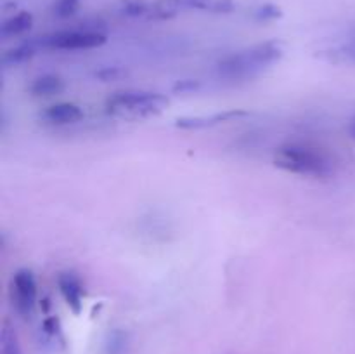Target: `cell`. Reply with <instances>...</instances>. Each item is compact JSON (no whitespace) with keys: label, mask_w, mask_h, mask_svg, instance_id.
<instances>
[{"label":"cell","mask_w":355,"mask_h":354,"mask_svg":"<svg viewBox=\"0 0 355 354\" xmlns=\"http://www.w3.org/2000/svg\"><path fill=\"white\" fill-rule=\"evenodd\" d=\"M274 165L284 172L314 179H326L333 174V162L328 155L302 144L281 146L274 155Z\"/></svg>","instance_id":"3"},{"label":"cell","mask_w":355,"mask_h":354,"mask_svg":"<svg viewBox=\"0 0 355 354\" xmlns=\"http://www.w3.org/2000/svg\"><path fill=\"white\" fill-rule=\"evenodd\" d=\"M42 118L52 125H71L82 120L83 111L75 103H58L45 108Z\"/></svg>","instance_id":"8"},{"label":"cell","mask_w":355,"mask_h":354,"mask_svg":"<svg viewBox=\"0 0 355 354\" xmlns=\"http://www.w3.org/2000/svg\"><path fill=\"white\" fill-rule=\"evenodd\" d=\"M58 287L61 295L64 297L66 304L71 309L75 314H80L82 311V301H83V285L80 278L75 273H61L58 276Z\"/></svg>","instance_id":"7"},{"label":"cell","mask_w":355,"mask_h":354,"mask_svg":"<svg viewBox=\"0 0 355 354\" xmlns=\"http://www.w3.org/2000/svg\"><path fill=\"white\" fill-rule=\"evenodd\" d=\"M170 99L159 92L149 90H120L111 94L104 103L106 113L118 120H146L156 117L168 108Z\"/></svg>","instance_id":"2"},{"label":"cell","mask_w":355,"mask_h":354,"mask_svg":"<svg viewBox=\"0 0 355 354\" xmlns=\"http://www.w3.org/2000/svg\"><path fill=\"white\" fill-rule=\"evenodd\" d=\"M44 330L49 333V335H55V332H58V319H55V318L45 319Z\"/></svg>","instance_id":"22"},{"label":"cell","mask_w":355,"mask_h":354,"mask_svg":"<svg viewBox=\"0 0 355 354\" xmlns=\"http://www.w3.org/2000/svg\"><path fill=\"white\" fill-rule=\"evenodd\" d=\"M200 89V82L198 80H179V82L173 85V92L175 94H189V92H194V90Z\"/></svg>","instance_id":"18"},{"label":"cell","mask_w":355,"mask_h":354,"mask_svg":"<svg viewBox=\"0 0 355 354\" xmlns=\"http://www.w3.org/2000/svg\"><path fill=\"white\" fill-rule=\"evenodd\" d=\"M33 26V16L28 10H21V12L14 14V16L7 17L2 24H0V35L3 38L19 37L26 31L31 30Z\"/></svg>","instance_id":"9"},{"label":"cell","mask_w":355,"mask_h":354,"mask_svg":"<svg viewBox=\"0 0 355 354\" xmlns=\"http://www.w3.org/2000/svg\"><path fill=\"white\" fill-rule=\"evenodd\" d=\"M248 111L243 110H231V111H220V113H214L210 117H180L175 120V127L184 128V130H198V128H208L215 127V125L225 124L234 118L248 117Z\"/></svg>","instance_id":"6"},{"label":"cell","mask_w":355,"mask_h":354,"mask_svg":"<svg viewBox=\"0 0 355 354\" xmlns=\"http://www.w3.org/2000/svg\"><path fill=\"white\" fill-rule=\"evenodd\" d=\"M80 6H82V0H55L52 12L61 17V19H66V17L75 16L78 12Z\"/></svg>","instance_id":"15"},{"label":"cell","mask_w":355,"mask_h":354,"mask_svg":"<svg viewBox=\"0 0 355 354\" xmlns=\"http://www.w3.org/2000/svg\"><path fill=\"white\" fill-rule=\"evenodd\" d=\"M62 90H64V82L58 75H42L30 85V92L37 97L58 96Z\"/></svg>","instance_id":"10"},{"label":"cell","mask_w":355,"mask_h":354,"mask_svg":"<svg viewBox=\"0 0 355 354\" xmlns=\"http://www.w3.org/2000/svg\"><path fill=\"white\" fill-rule=\"evenodd\" d=\"M123 344H125L123 333L114 332L113 335L110 337V344H107V349H110L111 354H118V353H121V351H123Z\"/></svg>","instance_id":"19"},{"label":"cell","mask_w":355,"mask_h":354,"mask_svg":"<svg viewBox=\"0 0 355 354\" xmlns=\"http://www.w3.org/2000/svg\"><path fill=\"white\" fill-rule=\"evenodd\" d=\"M0 354H23L16 330L7 319H3L0 328Z\"/></svg>","instance_id":"13"},{"label":"cell","mask_w":355,"mask_h":354,"mask_svg":"<svg viewBox=\"0 0 355 354\" xmlns=\"http://www.w3.org/2000/svg\"><path fill=\"white\" fill-rule=\"evenodd\" d=\"M149 7H151V3H148L146 0H121V12L125 16H148Z\"/></svg>","instance_id":"14"},{"label":"cell","mask_w":355,"mask_h":354,"mask_svg":"<svg viewBox=\"0 0 355 354\" xmlns=\"http://www.w3.org/2000/svg\"><path fill=\"white\" fill-rule=\"evenodd\" d=\"M215 0H184V6L189 9H200V10H211Z\"/></svg>","instance_id":"21"},{"label":"cell","mask_w":355,"mask_h":354,"mask_svg":"<svg viewBox=\"0 0 355 354\" xmlns=\"http://www.w3.org/2000/svg\"><path fill=\"white\" fill-rule=\"evenodd\" d=\"M121 75H125V69L118 68V66H106V68L96 71V76L101 82H110V80H118Z\"/></svg>","instance_id":"17"},{"label":"cell","mask_w":355,"mask_h":354,"mask_svg":"<svg viewBox=\"0 0 355 354\" xmlns=\"http://www.w3.org/2000/svg\"><path fill=\"white\" fill-rule=\"evenodd\" d=\"M38 51H40V45H38L37 40L17 45V47L9 49V51L3 52L2 65L6 66V68H10V66H17L21 65V62H26L28 59L33 58Z\"/></svg>","instance_id":"11"},{"label":"cell","mask_w":355,"mask_h":354,"mask_svg":"<svg viewBox=\"0 0 355 354\" xmlns=\"http://www.w3.org/2000/svg\"><path fill=\"white\" fill-rule=\"evenodd\" d=\"M106 35L97 30H62L38 38L40 49L47 51H89L106 44Z\"/></svg>","instance_id":"4"},{"label":"cell","mask_w":355,"mask_h":354,"mask_svg":"<svg viewBox=\"0 0 355 354\" xmlns=\"http://www.w3.org/2000/svg\"><path fill=\"white\" fill-rule=\"evenodd\" d=\"M184 6V0H156L155 3H151L149 7L148 17L151 19H172L177 14L180 12V9Z\"/></svg>","instance_id":"12"},{"label":"cell","mask_w":355,"mask_h":354,"mask_svg":"<svg viewBox=\"0 0 355 354\" xmlns=\"http://www.w3.org/2000/svg\"><path fill=\"white\" fill-rule=\"evenodd\" d=\"M349 132H350V135H352V137L355 139V118L352 121H350V125H349Z\"/></svg>","instance_id":"23"},{"label":"cell","mask_w":355,"mask_h":354,"mask_svg":"<svg viewBox=\"0 0 355 354\" xmlns=\"http://www.w3.org/2000/svg\"><path fill=\"white\" fill-rule=\"evenodd\" d=\"M281 16H283V10L276 3H262L253 10V17L257 21H274L279 19Z\"/></svg>","instance_id":"16"},{"label":"cell","mask_w":355,"mask_h":354,"mask_svg":"<svg viewBox=\"0 0 355 354\" xmlns=\"http://www.w3.org/2000/svg\"><path fill=\"white\" fill-rule=\"evenodd\" d=\"M234 10V2L232 0H215L214 6H211V12H218V14H225Z\"/></svg>","instance_id":"20"},{"label":"cell","mask_w":355,"mask_h":354,"mask_svg":"<svg viewBox=\"0 0 355 354\" xmlns=\"http://www.w3.org/2000/svg\"><path fill=\"white\" fill-rule=\"evenodd\" d=\"M283 56V45L277 40H267L257 44L246 51L236 52L220 59L217 65L218 75L229 80L253 78L270 65L277 62Z\"/></svg>","instance_id":"1"},{"label":"cell","mask_w":355,"mask_h":354,"mask_svg":"<svg viewBox=\"0 0 355 354\" xmlns=\"http://www.w3.org/2000/svg\"><path fill=\"white\" fill-rule=\"evenodd\" d=\"M37 280L30 269H19L10 280L9 297L12 302L17 314L28 318L33 312L35 304H37Z\"/></svg>","instance_id":"5"}]
</instances>
